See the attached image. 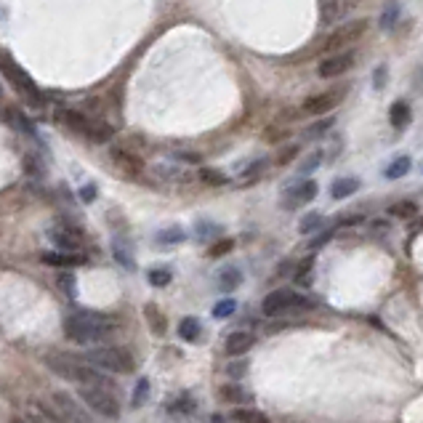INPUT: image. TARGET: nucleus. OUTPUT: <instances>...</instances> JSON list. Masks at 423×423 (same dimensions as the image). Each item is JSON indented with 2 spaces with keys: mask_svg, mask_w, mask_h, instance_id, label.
<instances>
[{
  "mask_svg": "<svg viewBox=\"0 0 423 423\" xmlns=\"http://www.w3.org/2000/svg\"><path fill=\"white\" fill-rule=\"evenodd\" d=\"M421 85H423V70H421Z\"/></svg>",
  "mask_w": 423,
  "mask_h": 423,
  "instance_id": "49",
  "label": "nucleus"
},
{
  "mask_svg": "<svg viewBox=\"0 0 423 423\" xmlns=\"http://www.w3.org/2000/svg\"><path fill=\"white\" fill-rule=\"evenodd\" d=\"M232 248H234V240H219L208 253H211V258H219V256H226Z\"/></svg>",
  "mask_w": 423,
  "mask_h": 423,
  "instance_id": "36",
  "label": "nucleus"
},
{
  "mask_svg": "<svg viewBox=\"0 0 423 423\" xmlns=\"http://www.w3.org/2000/svg\"><path fill=\"white\" fill-rule=\"evenodd\" d=\"M410 118H413V112H410L407 101H394L392 107H389V120H392V125L397 131H404L410 125Z\"/></svg>",
  "mask_w": 423,
  "mask_h": 423,
  "instance_id": "17",
  "label": "nucleus"
},
{
  "mask_svg": "<svg viewBox=\"0 0 423 423\" xmlns=\"http://www.w3.org/2000/svg\"><path fill=\"white\" fill-rule=\"evenodd\" d=\"M410 168H413V160H410L407 155H400V157H394V160L383 168V176H386V179H402V176L410 173Z\"/></svg>",
  "mask_w": 423,
  "mask_h": 423,
  "instance_id": "19",
  "label": "nucleus"
},
{
  "mask_svg": "<svg viewBox=\"0 0 423 423\" xmlns=\"http://www.w3.org/2000/svg\"><path fill=\"white\" fill-rule=\"evenodd\" d=\"M360 0H323V24H338L341 19H346Z\"/></svg>",
  "mask_w": 423,
  "mask_h": 423,
  "instance_id": "12",
  "label": "nucleus"
},
{
  "mask_svg": "<svg viewBox=\"0 0 423 423\" xmlns=\"http://www.w3.org/2000/svg\"><path fill=\"white\" fill-rule=\"evenodd\" d=\"M56 118H59L67 128L78 131L80 136H85L88 141H93V144H104V141L112 139V128L104 120L85 118V115H80V112H75V110H59L56 112Z\"/></svg>",
  "mask_w": 423,
  "mask_h": 423,
  "instance_id": "4",
  "label": "nucleus"
},
{
  "mask_svg": "<svg viewBox=\"0 0 423 423\" xmlns=\"http://www.w3.org/2000/svg\"><path fill=\"white\" fill-rule=\"evenodd\" d=\"M232 418L237 423H269V418L261 413H256V410H248V407H237L232 413Z\"/></svg>",
  "mask_w": 423,
  "mask_h": 423,
  "instance_id": "26",
  "label": "nucleus"
},
{
  "mask_svg": "<svg viewBox=\"0 0 423 423\" xmlns=\"http://www.w3.org/2000/svg\"><path fill=\"white\" fill-rule=\"evenodd\" d=\"M216 234H221V226H216V224H197V237L200 240H211Z\"/></svg>",
  "mask_w": 423,
  "mask_h": 423,
  "instance_id": "35",
  "label": "nucleus"
},
{
  "mask_svg": "<svg viewBox=\"0 0 423 423\" xmlns=\"http://www.w3.org/2000/svg\"><path fill=\"white\" fill-rule=\"evenodd\" d=\"M200 333H202V325L197 317H184L182 325H179V335H182L184 341L189 343H197L200 341Z\"/></svg>",
  "mask_w": 423,
  "mask_h": 423,
  "instance_id": "23",
  "label": "nucleus"
},
{
  "mask_svg": "<svg viewBox=\"0 0 423 423\" xmlns=\"http://www.w3.org/2000/svg\"><path fill=\"white\" fill-rule=\"evenodd\" d=\"M338 101H341V91L317 93V96H309V99L303 101V112H306V115H325V112H330L333 107H338Z\"/></svg>",
  "mask_w": 423,
  "mask_h": 423,
  "instance_id": "13",
  "label": "nucleus"
},
{
  "mask_svg": "<svg viewBox=\"0 0 423 423\" xmlns=\"http://www.w3.org/2000/svg\"><path fill=\"white\" fill-rule=\"evenodd\" d=\"M80 197H83V200H85V202H91V200H93V197H96V189H93L91 184H88V187H83V192H80Z\"/></svg>",
  "mask_w": 423,
  "mask_h": 423,
  "instance_id": "45",
  "label": "nucleus"
},
{
  "mask_svg": "<svg viewBox=\"0 0 423 423\" xmlns=\"http://www.w3.org/2000/svg\"><path fill=\"white\" fill-rule=\"evenodd\" d=\"M357 189H360V182L352 179V176H343V179H335V182H333L330 197L333 200H346V197H352Z\"/></svg>",
  "mask_w": 423,
  "mask_h": 423,
  "instance_id": "18",
  "label": "nucleus"
},
{
  "mask_svg": "<svg viewBox=\"0 0 423 423\" xmlns=\"http://www.w3.org/2000/svg\"><path fill=\"white\" fill-rule=\"evenodd\" d=\"M80 400L91 407V413L101 415V418H110V421L120 418L118 397L110 389H104V386H80Z\"/></svg>",
  "mask_w": 423,
  "mask_h": 423,
  "instance_id": "6",
  "label": "nucleus"
},
{
  "mask_svg": "<svg viewBox=\"0 0 423 423\" xmlns=\"http://www.w3.org/2000/svg\"><path fill=\"white\" fill-rule=\"evenodd\" d=\"M320 226H323V216H320V213H309V216L301 219V226H298V229H301V234H312V232H317Z\"/></svg>",
  "mask_w": 423,
  "mask_h": 423,
  "instance_id": "32",
  "label": "nucleus"
},
{
  "mask_svg": "<svg viewBox=\"0 0 423 423\" xmlns=\"http://www.w3.org/2000/svg\"><path fill=\"white\" fill-rule=\"evenodd\" d=\"M51 402L56 404L59 410V423H93L91 415L83 410L80 404L75 402V397L67 392H56L51 397Z\"/></svg>",
  "mask_w": 423,
  "mask_h": 423,
  "instance_id": "10",
  "label": "nucleus"
},
{
  "mask_svg": "<svg viewBox=\"0 0 423 423\" xmlns=\"http://www.w3.org/2000/svg\"><path fill=\"white\" fill-rule=\"evenodd\" d=\"M245 370H248V365H245V362H237V365L232 362L229 367H226V373L232 375V378H240V375L245 373Z\"/></svg>",
  "mask_w": 423,
  "mask_h": 423,
  "instance_id": "39",
  "label": "nucleus"
},
{
  "mask_svg": "<svg viewBox=\"0 0 423 423\" xmlns=\"http://www.w3.org/2000/svg\"><path fill=\"white\" fill-rule=\"evenodd\" d=\"M296 152H298V147H291V150H285L280 157H277V162H280V165H285V162L291 160V157H296Z\"/></svg>",
  "mask_w": 423,
  "mask_h": 423,
  "instance_id": "42",
  "label": "nucleus"
},
{
  "mask_svg": "<svg viewBox=\"0 0 423 423\" xmlns=\"http://www.w3.org/2000/svg\"><path fill=\"white\" fill-rule=\"evenodd\" d=\"M312 301H306L303 296H298L291 288H280V291H272L261 303V312L266 317H280V314L296 312V309H309Z\"/></svg>",
  "mask_w": 423,
  "mask_h": 423,
  "instance_id": "7",
  "label": "nucleus"
},
{
  "mask_svg": "<svg viewBox=\"0 0 423 423\" xmlns=\"http://www.w3.org/2000/svg\"><path fill=\"white\" fill-rule=\"evenodd\" d=\"M157 242H160V245H179V242H184V229H179V226L162 229V232L157 234Z\"/></svg>",
  "mask_w": 423,
  "mask_h": 423,
  "instance_id": "31",
  "label": "nucleus"
},
{
  "mask_svg": "<svg viewBox=\"0 0 423 423\" xmlns=\"http://www.w3.org/2000/svg\"><path fill=\"white\" fill-rule=\"evenodd\" d=\"M147 400H150V378H141V381L136 383V389H133L131 404L133 407H141Z\"/></svg>",
  "mask_w": 423,
  "mask_h": 423,
  "instance_id": "30",
  "label": "nucleus"
},
{
  "mask_svg": "<svg viewBox=\"0 0 423 423\" xmlns=\"http://www.w3.org/2000/svg\"><path fill=\"white\" fill-rule=\"evenodd\" d=\"M48 240L53 242L56 248H61V251H70V253H75L78 248H80V240H78V234L70 232V229H64V226H56V229H51Z\"/></svg>",
  "mask_w": 423,
  "mask_h": 423,
  "instance_id": "16",
  "label": "nucleus"
},
{
  "mask_svg": "<svg viewBox=\"0 0 423 423\" xmlns=\"http://www.w3.org/2000/svg\"><path fill=\"white\" fill-rule=\"evenodd\" d=\"M219 397L226 400L229 404H242V402H248V400H251V394L245 392L240 383H224L221 389H219Z\"/></svg>",
  "mask_w": 423,
  "mask_h": 423,
  "instance_id": "20",
  "label": "nucleus"
},
{
  "mask_svg": "<svg viewBox=\"0 0 423 423\" xmlns=\"http://www.w3.org/2000/svg\"><path fill=\"white\" fill-rule=\"evenodd\" d=\"M320 160H323V152H314L312 157H309V160H306V162H303V165H301V171H303V173L314 171V168L320 165Z\"/></svg>",
  "mask_w": 423,
  "mask_h": 423,
  "instance_id": "38",
  "label": "nucleus"
},
{
  "mask_svg": "<svg viewBox=\"0 0 423 423\" xmlns=\"http://www.w3.org/2000/svg\"><path fill=\"white\" fill-rule=\"evenodd\" d=\"M317 197V182L306 179V182L293 184L291 189H285V208H298V205H306Z\"/></svg>",
  "mask_w": 423,
  "mask_h": 423,
  "instance_id": "11",
  "label": "nucleus"
},
{
  "mask_svg": "<svg viewBox=\"0 0 423 423\" xmlns=\"http://www.w3.org/2000/svg\"><path fill=\"white\" fill-rule=\"evenodd\" d=\"M389 213L392 216H397V219H413L415 213H418V205L410 200H402V202H394L392 208H389Z\"/></svg>",
  "mask_w": 423,
  "mask_h": 423,
  "instance_id": "27",
  "label": "nucleus"
},
{
  "mask_svg": "<svg viewBox=\"0 0 423 423\" xmlns=\"http://www.w3.org/2000/svg\"><path fill=\"white\" fill-rule=\"evenodd\" d=\"M43 362H46L48 370H53V373L61 375V378H67V381L83 383V386H104V389L112 386L110 375H104L99 367H93L91 362H83V360L72 357V354L51 352L43 357Z\"/></svg>",
  "mask_w": 423,
  "mask_h": 423,
  "instance_id": "1",
  "label": "nucleus"
},
{
  "mask_svg": "<svg viewBox=\"0 0 423 423\" xmlns=\"http://www.w3.org/2000/svg\"><path fill=\"white\" fill-rule=\"evenodd\" d=\"M112 160L118 162V165H122L125 171H131V173H136L141 168L139 157H136V155H131V152H125V150H112Z\"/></svg>",
  "mask_w": 423,
  "mask_h": 423,
  "instance_id": "25",
  "label": "nucleus"
},
{
  "mask_svg": "<svg viewBox=\"0 0 423 423\" xmlns=\"http://www.w3.org/2000/svg\"><path fill=\"white\" fill-rule=\"evenodd\" d=\"M144 317H147V323H150V330L155 333V335H162V333H165L168 323H165L162 312L157 309V303H147V306H144Z\"/></svg>",
  "mask_w": 423,
  "mask_h": 423,
  "instance_id": "21",
  "label": "nucleus"
},
{
  "mask_svg": "<svg viewBox=\"0 0 423 423\" xmlns=\"http://www.w3.org/2000/svg\"><path fill=\"white\" fill-rule=\"evenodd\" d=\"M115 258L125 266V269H133V256L128 251V245H120V242H115Z\"/></svg>",
  "mask_w": 423,
  "mask_h": 423,
  "instance_id": "34",
  "label": "nucleus"
},
{
  "mask_svg": "<svg viewBox=\"0 0 423 423\" xmlns=\"http://www.w3.org/2000/svg\"><path fill=\"white\" fill-rule=\"evenodd\" d=\"M383 83H386V67H378V70H375V80H373V85H375V88H381Z\"/></svg>",
  "mask_w": 423,
  "mask_h": 423,
  "instance_id": "43",
  "label": "nucleus"
},
{
  "mask_svg": "<svg viewBox=\"0 0 423 423\" xmlns=\"http://www.w3.org/2000/svg\"><path fill=\"white\" fill-rule=\"evenodd\" d=\"M341 226H352V224H362V216H343L341 221Z\"/></svg>",
  "mask_w": 423,
  "mask_h": 423,
  "instance_id": "46",
  "label": "nucleus"
},
{
  "mask_svg": "<svg viewBox=\"0 0 423 423\" xmlns=\"http://www.w3.org/2000/svg\"><path fill=\"white\" fill-rule=\"evenodd\" d=\"M0 72L9 78L11 85H14V88L24 96V99L30 101V104H35V107H43V104H46V99H43L41 88L35 85V80H32L27 72L21 70L16 61L11 59L9 53H0Z\"/></svg>",
  "mask_w": 423,
  "mask_h": 423,
  "instance_id": "5",
  "label": "nucleus"
},
{
  "mask_svg": "<svg viewBox=\"0 0 423 423\" xmlns=\"http://www.w3.org/2000/svg\"><path fill=\"white\" fill-rule=\"evenodd\" d=\"M59 285L72 296V288H75V282H72V274H59Z\"/></svg>",
  "mask_w": 423,
  "mask_h": 423,
  "instance_id": "40",
  "label": "nucleus"
},
{
  "mask_svg": "<svg viewBox=\"0 0 423 423\" xmlns=\"http://www.w3.org/2000/svg\"><path fill=\"white\" fill-rule=\"evenodd\" d=\"M234 312H237V301H234V298H224V301H219L213 306V317H216V320H226V317H232Z\"/></svg>",
  "mask_w": 423,
  "mask_h": 423,
  "instance_id": "29",
  "label": "nucleus"
},
{
  "mask_svg": "<svg viewBox=\"0 0 423 423\" xmlns=\"http://www.w3.org/2000/svg\"><path fill=\"white\" fill-rule=\"evenodd\" d=\"M240 285H242V272L237 269V266H226V269L219 274V288H221L224 293L237 291Z\"/></svg>",
  "mask_w": 423,
  "mask_h": 423,
  "instance_id": "22",
  "label": "nucleus"
},
{
  "mask_svg": "<svg viewBox=\"0 0 423 423\" xmlns=\"http://www.w3.org/2000/svg\"><path fill=\"white\" fill-rule=\"evenodd\" d=\"M354 61H357V51H335V53H328L323 61H320V67H317V75L320 78H341L346 72L354 67Z\"/></svg>",
  "mask_w": 423,
  "mask_h": 423,
  "instance_id": "9",
  "label": "nucleus"
},
{
  "mask_svg": "<svg viewBox=\"0 0 423 423\" xmlns=\"http://www.w3.org/2000/svg\"><path fill=\"white\" fill-rule=\"evenodd\" d=\"M253 343H256V338H253L251 333L234 330V333H229V335H226V343H224V352L229 354V357H242V354L251 352Z\"/></svg>",
  "mask_w": 423,
  "mask_h": 423,
  "instance_id": "14",
  "label": "nucleus"
},
{
  "mask_svg": "<svg viewBox=\"0 0 423 423\" xmlns=\"http://www.w3.org/2000/svg\"><path fill=\"white\" fill-rule=\"evenodd\" d=\"M333 125V120H323V122H317L314 128H309V136H317V133H323V131H328Z\"/></svg>",
  "mask_w": 423,
  "mask_h": 423,
  "instance_id": "41",
  "label": "nucleus"
},
{
  "mask_svg": "<svg viewBox=\"0 0 423 423\" xmlns=\"http://www.w3.org/2000/svg\"><path fill=\"white\" fill-rule=\"evenodd\" d=\"M365 30H367V19H354V21L341 24V27L333 30V35L325 41V46H323L325 53H335V51H343V48H349V46H354V43L365 35Z\"/></svg>",
  "mask_w": 423,
  "mask_h": 423,
  "instance_id": "8",
  "label": "nucleus"
},
{
  "mask_svg": "<svg viewBox=\"0 0 423 423\" xmlns=\"http://www.w3.org/2000/svg\"><path fill=\"white\" fill-rule=\"evenodd\" d=\"M32 423H46V421H43V418H35V421H32Z\"/></svg>",
  "mask_w": 423,
  "mask_h": 423,
  "instance_id": "48",
  "label": "nucleus"
},
{
  "mask_svg": "<svg viewBox=\"0 0 423 423\" xmlns=\"http://www.w3.org/2000/svg\"><path fill=\"white\" fill-rule=\"evenodd\" d=\"M179 160H192V162H200V155H192V152H176Z\"/></svg>",
  "mask_w": 423,
  "mask_h": 423,
  "instance_id": "47",
  "label": "nucleus"
},
{
  "mask_svg": "<svg viewBox=\"0 0 423 423\" xmlns=\"http://www.w3.org/2000/svg\"><path fill=\"white\" fill-rule=\"evenodd\" d=\"M41 258H43V263L59 266V269H70V266H80V263H85V256H80V253H70V251H51V253H43Z\"/></svg>",
  "mask_w": 423,
  "mask_h": 423,
  "instance_id": "15",
  "label": "nucleus"
},
{
  "mask_svg": "<svg viewBox=\"0 0 423 423\" xmlns=\"http://www.w3.org/2000/svg\"><path fill=\"white\" fill-rule=\"evenodd\" d=\"M85 360H88L93 367L107 370V373L128 375V373L136 370V360H133V354L128 352V349H122V346H99V349L88 352Z\"/></svg>",
  "mask_w": 423,
  "mask_h": 423,
  "instance_id": "3",
  "label": "nucleus"
},
{
  "mask_svg": "<svg viewBox=\"0 0 423 423\" xmlns=\"http://www.w3.org/2000/svg\"><path fill=\"white\" fill-rule=\"evenodd\" d=\"M330 229H328V232H323V234H320V237H314V240H312V245H309V248H320V245H325V242H328V240H330Z\"/></svg>",
  "mask_w": 423,
  "mask_h": 423,
  "instance_id": "44",
  "label": "nucleus"
},
{
  "mask_svg": "<svg viewBox=\"0 0 423 423\" xmlns=\"http://www.w3.org/2000/svg\"><path fill=\"white\" fill-rule=\"evenodd\" d=\"M200 179L205 184H211V187H224V184H226V176H224L221 171H216V168H202Z\"/></svg>",
  "mask_w": 423,
  "mask_h": 423,
  "instance_id": "33",
  "label": "nucleus"
},
{
  "mask_svg": "<svg viewBox=\"0 0 423 423\" xmlns=\"http://www.w3.org/2000/svg\"><path fill=\"white\" fill-rule=\"evenodd\" d=\"M64 333L75 343H99L115 333V320L96 312H75L64 320Z\"/></svg>",
  "mask_w": 423,
  "mask_h": 423,
  "instance_id": "2",
  "label": "nucleus"
},
{
  "mask_svg": "<svg viewBox=\"0 0 423 423\" xmlns=\"http://www.w3.org/2000/svg\"><path fill=\"white\" fill-rule=\"evenodd\" d=\"M150 285H155V288H165L168 282L173 280V272L171 269H165V266H157V269H150Z\"/></svg>",
  "mask_w": 423,
  "mask_h": 423,
  "instance_id": "28",
  "label": "nucleus"
},
{
  "mask_svg": "<svg viewBox=\"0 0 423 423\" xmlns=\"http://www.w3.org/2000/svg\"><path fill=\"white\" fill-rule=\"evenodd\" d=\"M309 269H312V258H306V261L301 263V269L296 272V280L301 282V285H309Z\"/></svg>",
  "mask_w": 423,
  "mask_h": 423,
  "instance_id": "37",
  "label": "nucleus"
},
{
  "mask_svg": "<svg viewBox=\"0 0 423 423\" xmlns=\"http://www.w3.org/2000/svg\"><path fill=\"white\" fill-rule=\"evenodd\" d=\"M16 423H21V421H16Z\"/></svg>",
  "mask_w": 423,
  "mask_h": 423,
  "instance_id": "50",
  "label": "nucleus"
},
{
  "mask_svg": "<svg viewBox=\"0 0 423 423\" xmlns=\"http://www.w3.org/2000/svg\"><path fill=\"white\" fill-rule=\"evenodd\" d=\"M397 21H400V3L397 0H386L381 9V27L383 30H394Z\"/></svg>",
  "mask_w": 423,
  "mask_h": 423,
  "instance_id": "24",
  "label": "nucleus"
}]
</instances>
